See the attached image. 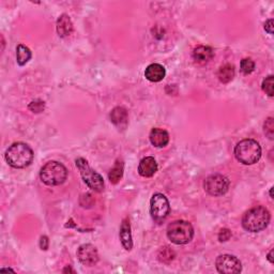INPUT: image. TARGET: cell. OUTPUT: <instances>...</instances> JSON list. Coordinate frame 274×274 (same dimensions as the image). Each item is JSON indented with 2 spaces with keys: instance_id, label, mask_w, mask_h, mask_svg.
Segmentation results:
<instances>
[{
  "instance_id": "cell-11",
  "label": "cell",
  "mask_w": 274,
  "mask_h": 274,
  "mask_svg": "<svg viewBox=\"0 0 274 274\" xmlns=\"http://www.w3.org/2000/svg\"><path fill=\"white\" fill-rule=\"evenodd\" d=\"M157 172V164L154 157L152 156H146L141 161L138 165V173L142 177H152L153 174Z\"/></svg>"
},
{
  "instance_id": "cell-15",
  "label": "cell",
  "mask_w": 274,
  "mask_h": 274,
  "mask_svg": "<svg viewBox=\"0 0 274 274\" xmlns=\"http://www.w3.org/2000/svg\"><path fill=\"white\" fill-rule=\"evenodd\" d=\"M120 240L122 246L127 250L132 249L133 248V241H132V235H131V226L129 219H125L122 221V224L120 227Z\"/></svg>"
},
{
  "instance_id": "cell-4",
  "label": "cell",
  "mask_w": 274,
  "mask_h": 274,
  "mask_svg": "<svg viewBox=\"0 0 274 274\" xmlns=\"http://www.w3.org/2000/svg\"><path fill=\"white\" fill-rule=\"evenodd\" d=\"M68 171L61 163L50 161L41 168L40 178L42 182L50 186L60 185L67 180Z\"/></svg>"
},
{
  "instance_id": "cell-1",
  "label": "cell",
  "mask_w": 274,
  "mask_h": 274,
  "mask_svg": "<svg viewBox=\"0 0 274 274\" xmlns=\"http://www.w3.org/2000/svg\"><path fill=\"white\" fill-rule=\"evenodd\" d=\"M5 160L10 166L14 168H25L31 164L33 151L27 144L14 143L5 152Z\"/></svg>"
},
{
  "instance_id": "cell-27",
  "label": "cell",
  "mask_w": 274,
  "mask_h": 274,
  "mask_svg": "<svg viewBox=\"0 0 274 274\" xmlns=\"http://www.w3.org/2000/svg\"><path fill=\"white\" fill-rule=\"evenodd\" d=\"M40 248L46 250L49 249V238L46 236L41 237V240H40Z\"/></svg>"
},
{
  "instance_id": "cell-2",
  "label": "cell",
  "mask_w": 274,
  "mask_h": 274,
  "mask_svg": "<svg viewBox=\"0 0 274 274\" xmlns=\"http://www.w3.org/2000/svg\"><path fill=\"white\" fill-rule=\"evenodd\" d=\"M270 222V213L265 207L257 206L246 212L242 218L243 228L250 232L265 229Z\"/></svg>"
},
{
  "instance_id": "cell-20",
  "label": "cell",
  "mask_w": 274,
  "mask_h": 274,
  "mask_svg": "<svg viewBox=\"0 0 274 274\" xmlns=\"http://www.w3.org/2000/svg\"><path fill=\"white\" fill-rule=\"evenodd\" d=\"M124 176V163L121 161H117L116 162L115 166L110 170L109 174H108V179L110 183L113 184H117L120 179Z\"/></svg>"
},
{
  "instance_id": "cell-19",
  "label": "cell",
  "mask_w": 274,
  "mask_h": 274,
  "mask_svg": "<svg viewBox=\"0 0 274 274\" xmlns=\"http://www.w3.org/2000/svg\"><path fill=\"white\" fill-rule=\"evenodd\" d=\"M31 59V51L27 46L20 44L16 48V60L20 66H25Z\"/></svg>"
},
{
  "instance_id": "cell-28",
  "label": "cell",
  "mask_w": 274,
  "mask_h": 274,
  "mask_svg": "<svg viewBox=\"0 0 274 274\" xmlns=\"http://www.w3.org/2000/svg\"><path fill=\"white\" fill-rule=\"evenodd\" d=\"M265 30L268 32V33H270V34H273V20H269V21H267L265 23Z\"/></svg>"
},
{
  "instance_id": "cell-7",
  "label": "cell",
  "mask_w": 274,
  "mask_h": 274,
  "mask_svg": "<svg viewBox=\"0 0 274 274\" xmlns=\"http://www.w3.org/2000/svg\"><path fill=\"white\" fill-rule=\"evenodd\" d=\"M171 206L170 201L165 195L161 193H156L152 196L150 200V212L151 217L157 223H162L167 215L170 214Z\"/></svg>"
},
{
  "instance_id": "cell-10",
  "label": "cell",
  "mask_w": 274,
  "mask_h": 274,
  "mask_svg": "<svg viewBox=\"0 0 274 274\" xmlns=\"http://www.w3.org/2000/svg\"><path fill=\"white\" fill-rule=\"evenodd\" d=\"M77 258L85 266H95L99 261V253L92 244H83L77 249Z\"/></svg>"
},
{
  "instance_id": "cell-8",
  "label": "cell",
  "mask_w": 274,
  "mask_h": 274,
  "mask_svg": "<svg viewBox=\"0 0 274 274\" xmlns=\"http://www.w3.org/2000/svg\"><path fill=\"white\" fill-rule=\"evenodd\" d=\"M205 191L211 196H222L229 189V180L222 174H211L205 180Z\"/></svg>"
},
{
  "instance_id": "cell-18",
  "label": "cell",
  "mask_w": 274,
  "mask_h": 274,
  "mask_svg": "<svg viewBox=\"0 0 274 274\" xmlns=\"http://www.w3.org/2000/svg\"><path fill=\"white\" fill-rule=\"evenodd\" d=\"M218 77L223 84L229 83L235 77V67L230 65V63L221 67L218 72Z\"/></svg>"
},
{
  "instance_id": "cell-12",
  "label": "cell",
  "mask_w": 274,
  "mask_h": 274,
  "mask_svg": "<svg viewBox=\"0 0 274 274\" xmlns=\"http://www.w3.org/2000/svg\"><path fill=\"white\" fill-rule=\"evenodd\" d=\"M165 68L159 65V63H152L147 67L145 71V76L148 80L152 81V83H159L165 77Z\"/></svg>"
},
{
  "instance_id": "cell-24",
  "label": "cell",
  "mask_w": 274,
  "mask_h": 274,
  "mask_svg": "<svg viewBox=\"0 0 274 274\" xmlns=\"http://www.w3.org/2000/svg\"><path fill=\"white\" fill-rule=\"evenodd\" d=\"M264 131L267 137H269L270 139L274 138V120L272 117H269L264 125Z\"/></svg>"
},
{
  "instance_id": "cell-21",
  "label": "cell",
  "mask_w": 274,
  "mask_h": 274,
  "mask_svg": "<svg viewBox=\"0 0 274 274\" xmlns=\"http://www.w3.org/2000/svg\"><path fill=\"white\" fill-rule=\"evenodd\" d=\"M157 257L161 262H164V264H170L171 261L174 260V252L168 247L161 248L159 253H157Z\"/></svg>"
},
{
  "instance_id": "cell-23",
  "label": "cell",
  "mask_w": 274,
  "mask_h": 274,
  "mask_svg": "<svg viewBox=\"0 0 274 274\" xmlns=\"http://www.w3.org/2000/svg\"><path fill=\"white\" fill-rule=\"evenodd\" d=\"M273 76L270 75L268 76L266 79H264L262 81V90H264L268 96L269 97H273L274 92H273Z\"/></svg>"
},
{
  "instance_id": "cell-22",
  "label": "cell",
  "mask_w": 274,
  "mask_h": 274,
  "mask_svg": "<svg viewBox=\"0 0 274 274\" xmlns=\"http://www.w3.org/2000/svg\"><path fill=\"white\" fill-rule=\"evenodd\" d=\"M240 69H241V72L243 74H250L255 69V63L252 59H249V58H246V59L241 60V65H240Z\"/></svg>"
},
{
  "instance_id": "cell-9",
  "label": "cell",
  "mask_w": 274,
  "mask_h": 274,
  "mask_svg": "<svg viewBox=\"0 0 274 274\" xmlns=\"http://www.w3.org/2000/svg\"><path fill=\"white\" fill-rule=\"evenodd\" d=\"M215 266L220 273L223 274H236L240 273L242 265L240 260L232 255H221L215 261Z\"/></svg>"
},
{
  "instance_id": "cell-3",
  "label": "cell",
  "mask_w": 274,
  "mask_h": 274,
  "mask_svg": "<svg viewBox=\"0 0 274 274\" xmlns=\"http://www.w3.org/2000/svg\"><path fill=\"white\" fill-rule=\"evenodd\" d=\"M235 156L244 165L255 164L261 156V147L254 139H243L235 147Z\"/></svg>"
},
{
  "instance_id": "cell-13",
  "label": "cell",
  "mask_w": 274,
  "mask_h": 274,
  "mask_svg": "<svg viewBox=\"0 0 274 274\" xmlns=\"http://www.w3.org/2000/svg\"><path fill=\"white\" fill-rule=\"evenodd\" d=\"M149 138L151 144L157 148L166 147L168 142H170V135H168V133L165 130L159 129V127H155V129L151 130Z\"/></svg>"
},
{
  "instance_id": "cell-29",
  "label": "cell",
  "mask_w": 274,
  "mask_h": 274,
  "mask_svg": "<svg viewBox=\"0 0 274 274\" xmlns=\"http://www.w3.org/2000/svg\"><path fill=\"white\" fill-rule=\"evenodd\" d=\"M272 254H273V250H270V253L268 254V260H269L271 264H273V258H272Z\"/></svg>"
},
{
  "instance_id": "cell-25",
  "label": "cell",
  "mask_w": 274,
  "mask_h": 274,
  "mask_svg": "<svg viewBox=\"0 0 274 274\" xmlns=\"http://www.w3.org/2000/svg\"><path fill=\"white\" fill-rule=\"evenodd\" d=\"M29 109H31L33 113H41L44 109V102L36 101L29 105Z\"/></svg>"
},
{
  "instance_id": "cell-16",
  "label": "cell",
  "mask_w": 274,
  "mask_h": 274,
  "mask_svg": "<svg viewBox=\"0 0 274 274\" xmlns=\"http://www.w3.org/2000/svg\"><path fill=\"white\" fill-rule=\"evenodd\" d=\"M110 120L119 129H125L127 125L126 109L124 107H115L110 113Z\"/></svg>"
},
{
  "instance_id": "cell-6",
  "label": "cell",
  "mask_w": 274,
  "mask_h": 274,
  "mask_svg": "<svg viewBox=\"0 0 274 274\" xmlns=\"http://www.w3.org/2000/svg\"><path fill=\"white\" fill-rule=\"evenodd\" d=\"M76 167L80 173V176L83 178L84 182L89 186V188L96 192H101L104 189V181L100 174L95 172L89 166L88 162H87L83 157H79L76 160Z\"/></svg>"
},
{
  "instance_id": "cell-26",
  "label": "cell",
  "mask_w": 274,
  "mask_h": 274,
  "mask_svg": "<svg viewBox=\"0 0 274 274\" xmlns=\"http://www.w3.org/2000/svg\"><path fill=\"white\" fill-rule=\"evenodd\" d=\"M231 237V231L227 228H224L220 231L219 234V240L221 242H225V241H228Z\"/></svg>"
},
{
  "instance_id": "cell-5",
  "label": "cell",
  "mask_w": 274,
  "mask_h": 274,
  "mask_svg": "<svg viewBox=\"0 0 274 274\" xmlns=\"http://www.w3.org/2000/svg\"><path fill=\"white\" fill-rule=\"evenodd\" d=\"M167 237L177 246L189 243L194 237L193 226L186 221H174L167 227Z\"/></svg>"
},
{
  "instance_id": "cell-17",
  "label": "cell",
  "mask_w": 274,
  "mask_h": 274,
  "mask_svg": "<svg viewBox=\"0 0 274 274\" xmlns=\"http://www.w3.org/2000/svg\"><path fill=\"white\" fill-rule=\"evenodd\" d=\"M214 56V51L209 46H197L193 51L194 60L198 63H207L212 59Z\"/></svg>"
},
{
  "instance_id": "cell-14",
  "label": "cell",
  "mask_w": 274,
  "mask_h": 274,
  "mask_svg": "<svg viewBox=\"0 0 274 274\" xmlns=\"http://www.w3.org/2000/svg\"><path fill=\"white\" fill-rule=\"evenodd\" d=\"M57 33L59 37L66 38L73 32V23L67 14H62L57 21Z\"/></svg>"
}]
</instances>
